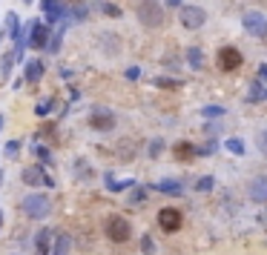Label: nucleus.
Returning <instances> with one entry per match:
<instances>
[{
	"mask_svg": "<svg viewBox=\"0 0 267 255\" xmlns=\"http://www.w3.org/2000/svg\"><path fill=\"white\" fill-rule=\"evenodd\" d=\"M135 15L147 29H158V26L167 23V12H164V6H161L158 0H141L138 9H135Z\"/></svg>",
	"mask_w": 267,
	"mask_h": 255,
	"instance_id": "1",
	"label": "nucleus"
},
{
	"mask_svg": "<svg viewBox=\"0 0 267 255\" xmlns=\"http://www.w3.org/2000/svg\"><path fill=\"white\" fill-rule=\"evenodd\" d=\"M132 235V226L127 218H121V215H112V218L107 221V238L115 241V244H124V241H130Z\"/></svg>",
	"mask_w": 267,
	"mask_h": 255,
	"instance_id": "2",
	"label": "nucleus"
},
{
	"mask_svg": "<svg viewBox=\"0 0 267 255\" xmlns=\"http://www.w3.org/2000/svg\"><path fill=\"white\" fill-rule=\"evenodd\" d=\"M216 60H218V69H221V72H236L238 66L244 63V58H241V52H238L236 46H221Z\"/></svg>",
	"mask_w": 267,
	"mask_h": 255,
	"instance_id": "3",
	"label": "nucleus"
},
{
	"mask_svg": "<svg viewBox=\"0 0 267 255\" xmlns=\"http://www.w3.org/2000/svg\"><path fill=\"white\" fill-rule=\"evenodd\" d=\"M23 212L29 215V218H46L49 215V198L46 195H26V201H23Z\"/></svg>",
	"mask_w": 267,
	"mask_h": 255,
	"instance_id": "4",
	"label": "nucleus"
},
{
	"mask_svg": "<svg viewBox=\"0 0 267 255\" xmlns=\"http://www.w3.org/2000/svg\"><path fill=\"white\" fill-rule=\"evenodd\" d=\"M207 15H204V9L198 6H181V26L184 29H201Z\"/></svg>",
	"mask_w": 267,
	"mask_h": 255,
	"instance_id": "5",
	"label": "nucleus"
},
{
	"mask_svg": "<svg viewBox=\"0 0 267 255\" xmlns=\"http://www.w3.org/2000/svg\"><path fill=\"white\" fill-rule=\"evenodd\" d=\"M181 212L175 210V206H164V210L158 212V224H161V229L164 233H178L181 229Z\"/></svg>",
	"mask_w": 267,
	"mask_h": 255,
	"instance_id": "6",
	"label": "nucleus"
},
{
	"mask_svg": "<svg viewBox=\"0 0 267 255\" xmlns=\"http://www.w3.org/2000/svg\"><path fill=\"white\" fill-rule=\"evenodd\" d=\"M89 126H92L95 132H112L115 129V115L109 109H95L92 115H89Z\"/></svg>",
	"mask_w": 267,
	"mask_h": 255,
	"instance_id": "7",
	"label": "nucleus"
},
{
	"mask_svg": "<svg viewBox=\"0 0 267 255\" xmlns=\"http://www.w3.org/2000/svg\"><path fill=\"white\" fill-rule=\"evenodd\" d=\"M241 23H244V29L250 32V35H256V37L267 35V17L261 15V12H244Z\"/></svg>",
	"mask_w": 267,
	"mask_h": 255,
	"instance_id": "8",
	"label": "nucleus"
},
{
	"mask_svg": "<svg viewBox=\"0 0 267 255\" xmlns=\"http://www.w3.org/2000/svg\"><path fill=\"white\" fill-rule=\"evenodd\" d=\"M23 183H26V187H40V183H44V187H52L55 181H52L40 167H26L23 169Z\"/></svg>",
	"mask_w": 267,
	"mask_h": 255,
	"instance_id": "9",
	"label": "nucleus"
},
{
	"mask_svg": "<svg viewBox=\"0 0 267 255\" xmlns=\"http://www.w3.org/2000/svg\"><path fill=\"white\" fill-rule=\"evenodd\" d=\"M46 40H49V29H46L44 23H35V26H32V35H29V46L46 49Z\"/></svg>",
	"mask_w": 267,
	"mask_h": 255,
	"instance_id": "10",
	"label": "nucleus"
},
{
	"mask_svg": "<svg viewBox=\"0 0 267 255\" xmlns=\"http://www.w3.org/2000/svg\"><path fill=\"white\" fill-rule=\"evenodd\" d=\"M40 78H44V60H26V66H23V80L37 83Z\"/></svg>",
	"mask_w": 267,
	"mask_h": 255,
	"instance_id": "11",
	"label": "nucleus"
},
{
	"mask_svg": "<svg viewBox=\"0 0 267 255\" xmlns=\"http://www.w3.org/2000/svg\"><path fill=\"white\" fill-rule=\"evenodd\" d=\"M173 152H175V158H178V160H193L195 155H198V149H195L193 144H187V141H181V144H175Z\"/></svg>",
	"mask_w": 267,
	"mask_h": 255,
	"instance_id": "12",
	"label": "nucleus"
},
{
	"mask_svg": "<svg viewBox=\"0 0 267 255\" xmlns=\"http://www.w3.org/2000/svg\"><path fill=\"white\" fill-rule=\"evenodd\" d=\"M250 198L253 201H267V178H256L250 183Z\"/></svg>",
	"mask_w": 267,
	"mask_h": 255,
	"instance_id": "13",
	"label": "nucleus"
},
{
	"mask_svg": "<svg viewBox=\"0 0 267 255\" xmlns=\"http://www.w3.org/2000/svg\"><path fill=\"white\" fill-rule=\"evenodd\" d=\"M49 249H52V235H49V229H40L37 233V252L49 255Z\"/></svg>",
	"mask_w": 267,
	"mask_h": 255,
	"instance_id": "14",
	"label": "nucleus"
},
{
	"mask_svg": "<svg viewBox=\"0 0 267 255\" xmlns=\"http://www.w3.org/2000/svg\"><path fill=\"white\" fill-rule=\"evenodd\" d=\"M44 12H46V20H49V23H58L60 17H66V6H60V3H55V6L44 9Z\"/></svg>",
	"mask_w": 267,
	"mask_h": 255,
	"instance_id": "15",
	"label": "nucleus"
},
{
	"mask_svg": "<svg viewBox=\"0 0 267 255\" xmlns=\"http://www.w3.org/2000/svg\"><path fill=\"white\" fill-rule=\"evenodd\" d=\"M17 29H20V23H17V15H15V12H9V15H6V32H3V37H15L17 35Z\"/></svg>",
	"mask_w": 267,
	"mask_h": 255,
	"instance_id": "16",
	"label": "nucleus"
},
{
	"mask_svg": "<svg viewBox=\"0 0 267 255\" xmlns=\"http://www.w3.org/2000/svg\"><path fill=\"white\" fill-rule=\"evenodd\" d=\"M15 52H6V55H3V58H0V75H3V78H9V72H12V63H15Z\"/></svg>",
	"mask_w": 267,
	"mask_h": 255,
	"instance_id": "17",
	"label": "nucleus"
},
{
	"mask_svg": "<svg viewBox=\"0 0 267 255\" xmlns=\"http://www.w3.org/2000/svg\"><path fill=\"white\" fill-rule=\"evenodd\" d=\"M155 190H158V192H170V195H181V183H175V181H161V183H155Z\"/></svg>",
	"mask_w": 267,
	"mask_h": 255,
	"instance_id": "18",
	"label": "nucleus"
},
{
	"mask_svg": "<svg viewBox=\"0 0 267 255\" xmlns=\"http://www.w3.org/2000/svg\"><path fill=\"white\" fill-rule=\"evenodd\" d=\"M187 60H190V66H193V69H198V66H201V49H195V46H190L187 49Z\"/></svg>",
	"mask_w": 267,
	"mask_h": 255,
	"instance_id": "19",
	"label": "nucleus"
},
{
	"mask_svg": "<svg viewBox=\"0 0 267 255\" xmlns=\"http://www.w3.org/2000/svg\"><path fill=\"white\" fill-rule=\"evenodd\" d=\"M224 146H227L230 152H236V155H244V144H241V141H238V138H230V141H227V144H224Z\"/></svg>",
	"mask_w": 267,
	"mask_h": 255,
	"instance_id": "20",
	"label": "nucleus"
},
{
	"mask_svg": "<svg viewBox=\"0 0 267 255\" xmlns=\"http://www.w3.org/2000/svg\"><path fill=\"white\" fill-rule=\"evenodd\" d=\"M155 86H161V89H178V86H181V80H170V78H158V80H155Z\"/></svg>",
	"mask_w": 267,
	"mask_h": 255,
	"instance_id": "21",
	"label": "nucleus"
},
{
	"mask_svg": "<svg viewBox=\"0 0 267 255\" xmlns=\"http://www.w3.org/2000/svg\"><path fill=\"white\" fill-rule=\"evenodd\" d=\"M52 106H55V101H40V103H37V115H40V118H44V115H49V112H52Z\"/></svg>",
	"mask_w": 267,
	"mask_h": 255,
	"instance_id": "22",
	"label": "nucleus"
},
{
	"mask_svg": "<svg viewBox=\"0 0 267 255\" xmlns=\"http://www.w3.org/2000/svg\"><path fill=\"white\" fill-rule=\"evenodd\" d=\"M66 249H69V238H66V235H60V238H58V247H55V255H66Z\"/></svg>",
	"mask_w": 267,
	"mask_h": 255,
	"instance_id": "23",
	"label": "nucleus"
},
{
	"mask_svg": "<svg viewBox=\"0 0 267 255\" xmlns=\"http://www.w3.org/2000/svg\"><path fill=\"white\" fill-rule=\"evenodd\" d=\"M195 190H198V192H210V190H213V178H201V181H198V183H195Z\"/></svg>",
	"mask_w": 267,
	"mask_h": 255,
	"instance_id": "24",
	"label": "nucleus"
},
{
	"mask_svg": "<svg viewBox=\"0 0 267 255\" xmlns=\"http://www.w3.org/2000/svg\"><path fill=\"white\" fill-rule=\"evenodd\" d=\"M264 95H267V92L259 86V83H256V86L250 89V95H247V98H250V101H259V98H264Z\"/></svg>",
	"mask_w": 267,
	"mask_h": 255,
	"instance_id": "25",
	"label": "nucleus"
},
{
	"mask_svg": "<svg viewBox=\"0 0 267 255\" xmlns=\"http://www.w3.org/2000/svg\"><path fill=\"white\" fill-rule=\"evenodd\" d=\"M204 115H207V118H218V115H224V109H221V106H204Z\"/></svg>",
	"mask_w": 267,
	"mask_h": 255,
	"instance_id": "26",
	"label": "nucleus"
},
{
	"mask_svg": "<svg viewBox=\"0 0 267 255\" xmlns=\"http://www.w3.org/2000/svg\"><path fill=\"white\" fill-rule=\"evenodd\" d=\"M104 12H107L109 17H121V9L112 6V3H104Z\"/></svg>",
	"mask_w": 267,
	"mask_h": 255,
	"instance_id": "27",
	"label": "nucleus"
},
{
	"mask_svg": "<svg viewBox=\"0 0 267 255\" xmlns=\"http://www.w3.org/2000/svg\"><path fill=\"white\" fill-rule=\"evenodd\" d=\"M144 198H147V190H135L130 201H132V204H144Z\"/></svg>",
	"mask_w": 267,
	"mask_h": 255,
	"instance_id": "28",
	"label": "nucleus"
},
{
	"mask_svg": "<svg viewBox=\"0 0 267 255\" xmlns=\"http://www.w3.org/2000/svg\"><path fill=\"white\" fill-rule=\"evenodd\" d=\"M17 149H20V144H17V141H12V144H6V149H3V152L9 155V158H15V152Z\"/></svg>",
	"mask_w": 267,
	"mask_h": 255,
	"instance_id": "29",
	"label": "nucleus"
},
{
	"mask_svg": "<svg viewBox=\"0 0 267 255\" xmlns=\"http://www.w3.org/2000/svg\"><path fill=\"white\" fill-rule=\"evenodd\" d=\"M107 187H109V190H124L127 183H118V181H115V178H112V175H107Z\"/></svg>",
	"mask_w": 267,
	"mask_h": 255,
	"instance_id": "30",
	"label": "nucleus"
},
{
	"mask_svg": "<svg viewBox=\"0 0 267 255\" xmlns=\"http://www.w3.org/2000/svg\"><path fill=\"white\" fill-rule=\"evenodd\" d=\"M35 152H37V158H40V160H49V149H44V146H35Z\"/></svg>",
	"mask_w": 267,
	"mask_h": 255,
	"instance_id": "31",
	"label": "nucleus"
},
{
	"mask_svg": "<svg viewBox=\"0 0 267 255\" xmlns=\"http://www.w3.org/2000/svg\"><path fill=\"white\" fill-rule=\"evenodd\" d=\"M161 146H164V144H161V141H155V144H152V146H150V155H152V158H155V155H158V152H161Z\"/></svg>",
	"mask_w": 267,
	"mask_h": 255,
	"instance_id": "32",
	"label": "nucleus"
},
{
	"mask_svg": "<svg viewBox=\"0 0 267 255\" xmlns=\"http://www.w3.org/2000/svg\"><path fill=\"white\" fill-rule=\"evenodd\" d=\"M144 252H152V238H150V235L144 238Z\"/></svg>",
	"mask_w": 267,
	"mask_h": 255,
	"instance_id": "33",
	"label": "nucleus"
},
{
	"mask_svg": "<svg viewBox=\"0 0 267 255\" xmlns=\"http://www.w3.org/2000/svg\"><path fill=\"white\" fill-rule=\"evenodd\" d=\"M138 75H141V72H138V69H127V78H130V80H135Z\"/></svg>",
	"mask_w": 267,
	"mask_h": 255,
	"instance_id": "34",
	"label": "nucleus"
},
{
	"mask_svg": "<svg viewBox=\"0 0 267 255\" xmlns=\"http://www.w3.org/2000/svg\"><path fill=\"white\" fill-rule=\"evenodd\" d=\"M261 146L267 149V129H264V135H261Z\"/></svg>",
	"mask_w": 267,
	"mask_h": 255,
	"instance_id": "35",
	"label": "nucleus"
},
{
	"mask_svg": "<svg viewBox=\"0 0 267 255\" xmlns=\"http://www.w3.org/2000/svg\"><path fill=\"white\" fill-rule=\"evenodd\" d=\"M0 129H3V115H0Z\"/></svg>",
	"mask_w": 267,
	"mask_h": 255,
	"instance_id": "36",
	"label": "nucleus"
},
{
	"mask_svg": "<svg viewBox=\"0 0 267 255\" xmlns=\"http://www.w3.org/2000/svg\"><path fill=\"white\" fill-rule=\"evenodd\" d=\"M0 226H3V212H0Z\"/></svg>",
	"mask_w": 267,
	"mask_h": 255,
	"instance_id": "37",
	"label": "nucleus"
},
{
	"mask_svg": "<svg viewBox=\"0 0 267 255\" xmlns=\"http://www.w3.org/2000/svg\"><path fill=\"white\" fill-rule=\"evenodd\" d=\"M23 3H32V0H23Z\"/></svg>",
	"mask_w": 267,
	"mask_h": 255,
	"instance_id": "38",
	"label": "nucleus"
}]
</instances>
